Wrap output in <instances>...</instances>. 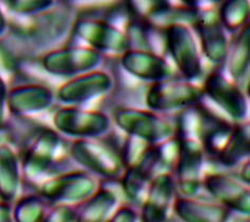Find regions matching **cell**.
I'll return each mask as SVG.
<instances>
[{"mask_svg":"<svg viewBox=\"0 0 250 222\" xmlns=\"http://www.w3.org/2000/svg\"><path fill=\"white\" fill-rule=\"evenodd\" d=\"M77 17L75 8L68 2L56 3L37 15L21 17L12 28L11 38L25 52L52 50L67 38Z\"/></svg>","mask_w":250,"mask_h":222,"instance_id":"obj_1","label":"cell"},{"mask_svg":"<svg viewBox=\"0 0 250 222\" xmlns=\"http://www.w3.org/2000/svg\"><path fill=\"white\" fill-rule=\"evenodd\" d=\"M20 159L22 179L35 187L46 179L77 168L67 150L64 152L61 135L50 128H41Z\"/></svg>","mask_w":250,"mask_h":222,"instance_id":"obj_2","label":"cell"},{"mask_svg":"<svg viewBox=\"0 0 250 222\" xmlns=\"http://www.w3.org/2000/svg\"><path fill=\"white\" fill-rule=\"evenodd\" d=\"M122 142L110 134L100 139L76 140L67 143V152L77 168L100 182L118 183L125 171Z\"/></svg>","mask_w":250,"mask_h":222,"instance_id":"obj_3","label":"cell"},{"mask_svg":"<svg viewBox=\"0 0 250 222\" xmlns=\"http://www.w3.org/2000/svg\"><path fill=\"white\" fill-rule=\"evenodd\" d=\"M110 117L126 136L149 145H159L176 136L175 118L150 110L121 106L113 110Z\"/></svg>","mask_w":250,"mask_h":222,"instance_id":"obj_4","label":"cell"},{"mask_svg":"<svg viewBox=\"0 0 250 222\" xmlns=\"http://www.w3.org/2000/svg\"><path fill=\"white\" fill-rule=\"evenodd\" d=\"M69 39L71 43L81 44L100 52L103 56H122L129 50L124 30L106 22L99 17L77 13Z\"/></svg>","mask_w":250,"mask_h":222,"instance_id":"obj_5","label":"cell"},{"mask_svg":"<svg viewBox=\"0 0 250 222\" xmlns=\"http://www.w3.org/2000/svg\"><path fill=\"white\" fill-rule=\"evenodd\" d=\"M100 186L98 179L80 168L65 171L42 182L37 191L51 206H77L90 198Z\"/></svg>","mask_w":250,"mask_h":222,"instance_id":"obj_6","label":"cell"},{"mask_svg":"<svg viewBox=\"0 0 250 222\" xmlns=\"http://www.w3.org/2000/svg\"><path fill=\"white\" fill-rule=\"evenodd\" d=\"M204 100L201 86L175 77L151 84L145 94L147 109L167 116L197 105Z\"/></svg>","mask_w":250,"mask_h":222,"instance_id":"obj_7","label":"cell"},{"mask_svg":"<svg viewBox=\"0 0 250 222\" xmlns=\"http://www.w3.org/2000/svg\"><path fill=\"white\" fill-rule=\"evenodd\" d=\"M165 51L174 62L182 79L194 82L204 75L200 48L192 27L175 23L163 30Z\"/></svg>","mask_w":250,"mask_h":222,"instance_id":"obj_8","label":"cell"},{"mask_svg":"<svg viewBox=\"0 0 250 222\" xmlns=\"http://www.w3.org/2000/svg\"><path fill=\"white\" fill-rule=\"evenodd\" d=\"M59 134L76 140L100 139L110 134L112 119L100 110H87L81 106H62L52 116Z\"/></svg>","mask_w":250,"mask_h":222,"instance_id":"obj_9","label":"cell"},{"mask_svg":"<svg viewBox=\"0 0 250 222\" xmlns=\"http://www.w3.org/2000/svg\"><path fill=\"white\" fill-rule=\"evenodd\" d=\"M104 56L92 48L70 43L46 51L41 65L47 74L59 78H71L99 69Z\"/></svg>","mask_w":250,"mask_h":222,"instance_id":"obj_10","label":"cell"},{"mask_svg":"<svg viewBox=\"0 0 250 222\" xmlns=\"http://www.w3.org/2000/svg\"><path fill=\"white\" fill-rule=\"evenodd\" d=\"M178 139V137H177ZM179 153L171 175L178 196L195 198L202 191L206 155L201 142L193 139H178Z\"/></svg>","mask_w":250,"mask_h":222,"instance_id":"obj_11","label":"cell"},{"mask_svg":"<svg viewBox=\"0 0 250 222\" xmlns=\"http://www.w3.org/2000/svg\"><path fill=\"white\" fill-rule=\"evenodd\" d=\"M201 88L205 98L215 104L228 121L234 123L245 122L248 114L247 95L222 70L216 68L211 71Z\"/></svg>","mask_w":250,"mask_h":222,"instance_id":"obj_12","label":"cell"},{"mask_svg":"<svg viewBox=\"0 0 250 222\" xmlns=\"http://www.w3.org/2000/svg\"><path fill=\"white\" fill-rule=\"evenodd\" d=\"M115 84V77L111 73L96 69L65 81L55 97L63 106H80L110 94Z\"/></svg>","mask_w":250,"mask_h":222,"instance_id":"obj_13","label":"cell"},{"mask_svg":"<svg viewBox=\"0 0 250 222\" xmlns=\"http://www.w3.org/2000/svg\"><path fill=\"white\" fill-rule=\"evenodd\" d=\"M202 190L213 201L228 208L232 214L249 217L250 187L228 172H208L202 179Z\"/></svg>","mask_w":250,"mask_h":222,"instance_id":"obj_14","label":"cell"},{"mask_svg":"<svg viewBox=\"0 0 250 222\" xmlns=\"http://www.w3.org/2000/svg\"><path fill=\"white\" fill-rule=\"evenodd\" d=\"M198 35L200 49L208 61L220 69L227 58L229 40L220 22L217 9H200L192 27Z\"/></svg>","mask_w":250,"mask_h":222,"instance_id":"obj_15","label":"cell"},{"mask_svg":"<svg viewBox=\"0 0 250 222\" xmlns=\"http://www.w3.org/2000/svg\"><path fill=\"white\" fill-rule=\"evenodd\" d=\"M177 196L175 180L170 172L154 177L139 206L140 222H168Z\"/></svg>","mask_w":250,"mask_h":222,"instance_id":"obj_16","label":"cell"},{"mask_svg":"<svg viewBox=\"0 0 250 222\" xmlns=\"http://www.w3.org/2000/svg\"><path fill=\"white\" fill-rule=\"evenodd\" d=\"M120 64L125 73L150 85L175 77L168 60L158 53L129 49L120 57Z\"/></svg>","mask_w":250,"mask_h":222,"instance_id":"obj_17","label":"cell"},{"mask_svg":"<svg viewBox=\"0 0 250 222\" xmlns=\"http://www.w3.org/2000/svg\"><path fill=\"white\" fill-rule=\"evenodd\" d=\"M55 98L52 89L44 84H20L9 89L7 109L15 117L32 116L48 110Z\"/></svg>","mask_w":250,"mask_h":222,"instance_id":"obj_18","label":"cell"},{"mask_svg":"<svg viewBox=\"0 0 250 222\" xmlns=\"http://www.w3.org/2000/svg\"><path fill=\"white\" fill-rule=\"evenodd\" d=\"M172 212L180 222H229L232 213L213 200L177 196Z\"/></svg>","mask_w":250,"mask_h":222,"instance_id":"obj_19","label":"cell"},{"mask_svg":"<svg viewBox=\"0 0 250 222\" xmlns=\"http://www.w3.org/2000/svg\"><path fill=\"white\" fill-rule=\"evenodd\" d=\"M114 183L100 182V186L86 200L75 206L74 222H106L118 207L120 196Z\"/></svg>","mask_w":250,"mask_h":222,"instance_id":"obj_20","label":"cell"},{"mask_svg":"<svg viewBox=\"0 0 250 222\" xmlns=\"http://www.w3.org/2000/svg\"><path fill=\"white\" fill-rule=\"evenodd\" d=\"M22 185L20 155L10 145L0 147V201L13 204Z\"/></svg>","mask_w":250,"mask_h":222,"instance_id":"obj_21","label":"cell"},{"mask_svg":"<svg viewBox=\"0 0 250 222\" xmlns=\"http://www.w3.org/2000/svg\"><path fill=\"white\" fill-rule=\"evenodd\" d=\"M250 64V23L236 32L233 40L229 43L225 65L228 69L230 79L237 85L249 75Z\"/></svg>","mask_w":250,"mask_h":222,"instance_id":"obj_22","label":"cell"},{"mask_svg":"<svg viewBox=\"0 0 250 222\" xmlns=\"http://www.w3.org/2000/svg\"><path fill=\"white\" fill-rule=\"evenodd\" d=\"M250 135L249 123L247 121L235 123L229 140L218 153L213 163L225 168L234 169L239 168L244 161L249 160Z\"/></svg>","mask_w":250,"mask_h":222,"instance_id":"obj_23","label":"cell"},{"mask_svg":"<svg viewBox=\"0 0 250 222\" xmlns=\"http://www.w3.org/2000/svg\"><path fill=\"white\" fill-rule=\"evenodd\" d=\"M50 207L38 191L26 194L12 205V222H42Z\"/></svg>","mask_w":250,"mask_h":222,"instance_id":"obj_24","label":"cell"},{"mask_svg":"<svg viewBox=\"0 0 250 222\" xmlns=\"http://www.w3.org/2000/svg\"><path fill=\"white\" fill-rule=\"evenodd\" d=\"M249 2L247 0H229L217 9L220 22L227 33H236L249 23Z\"/></svg>","mask_w":250,"mask_h":222,"instance_id":"obj_25","label":"cell"},{"mask_svg":"<svg viewBox=\"0 0 250 222\" xmlns=\"http://www.w3.org/2000/svg\"><path fill=\"white\" fill-rule=\"evenodd\" d=\"M55 4L51 0H7L3 1L5 9L20 17H29L42 13Z\"/></svg>","mask_w":250,"mask_h":222,"instance_id":"obj_26","label":"cell"},{"mask_svg":"<svg viewBox=\"0 0 250 222\" xmlns=\"http://www.w3.org/2000/svg\"><path fill=\"white\" fill-rule=\"evenodd\" d=\"M75 206L69 205H55L45 216L42 222H74Z\"/></svg>","mask_w":250,"mask_h":222,"instance_id":"obj_27","label":"cell"},{"mask_svg":"<svg viewBox=\"0 0 250 222\" xmlns=\"http://www.w3.org/2000/svg\"><path fill=\"white\" fill-rule=\"evenodd\" d=\"M106 222H140L139 208L129 203L121 204Z\"/></svg>","mask_w":250,"mask_h":222,"instance_id":"obj_28","label":"cell"},{"mask_svg":"<svg viewBox=\"0 0 250 222\" xmlns=\"http://www.w3.org/2000/svg\"><path fill=\"white\" fill-rule=\"evenodd\" d=\"M8 93H9V88L7 86V83H5L2 77H0V127H1V125H4Z\"/></svg>","mask_w":250,"mask_h":222,"instance_id":"obj_29","label":"cell"},{"mask_svg":"<svg viewBox=\"0 0 250 222\" xmlns=\"http://www.w3.org/2000/svg\"><path fill=\"white\" fill-rule=\"evenodd\" d=\"M236 177L239 178L244 184L250 186V161L249 160L244 161V163L239 167V172H237Z\"/></svg>","mask_w":250,"mask_h":222,"instance_id":"obj_30","label":"cell"},{"mask_svg":"<svg viewBox=\"0 0 250 222\" xmlns=\"http://www.w3.org/2000/svg\"><path fill=\"white\" fill-rule=\"evenodd\" d=\"M0 222H12V204L0 201Z\"/></svg>","mask_w":250,"mask_h":222,"instance_id":"obj_31","label":"cell"},{"mask_svg":"<svg viewBox=\"0 0 250 222\" xmlns=\"http://www.w3.org/2000/svg\"><path fill=\"white\" fill-rule=\"evenodd\" d=\"M12 139V132L11 130L5 127V125H1L0 127V147L4 145H9V142Z\"/></svg>","mask_w":250,"mask_h":222,"instance_id":"obj_32","label":"cell"},{"mask_svg":"<svg viewBox=\"0 0 250 222\" xmlns=\"http://www.w3.org/2000/svg\"><path fill=\"white\" fill-rule=\"evenodd\" d=\"M8 29V22H7V19H5L4 12L3 9L0 5V38L3 37V34L5 33Z\"/></svg>","mask_w":250,"mask_h":222,"instance_id":"obj_33","label":"cell"},{"mask_svg":"<svg viewBox=\"0 0 250 222\" xmlns=\"http://www.w3.org/2000/svg\"><path fill=\"white\" fill-rule=\"evenodd\" d=\"M237 222H250V219H249V217H245V218H243L241 221H237Z\"/></svg>","mask_w":250,"mask_h":222,"instance_id":"obj_34","label":"cell"}]
</instances>
